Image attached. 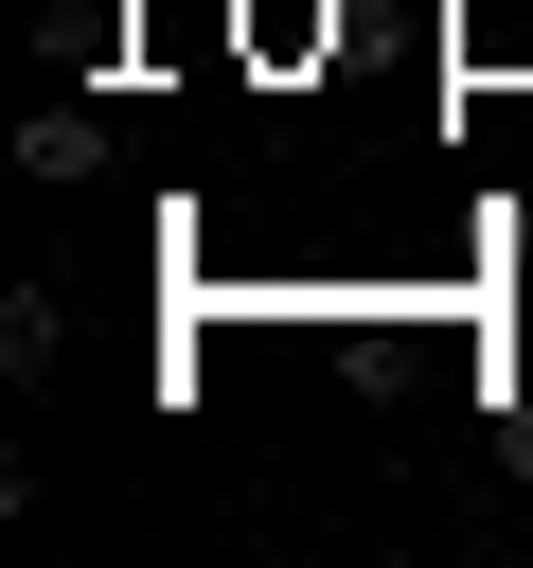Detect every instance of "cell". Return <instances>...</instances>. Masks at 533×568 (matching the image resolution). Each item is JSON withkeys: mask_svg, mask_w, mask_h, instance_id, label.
<instances>
[{"mask_svg": "<svg viewBox=\"0 0 533 568\" xmlns=\"http://www.w3.org/2000/svg\"><path fill=\"white\" fill-rule=\"evenodd\" d=\"M53 337H71V320H53V284H18V302H0V373H53Z\"/></svg>", "mask_w": 533, "mask_h": 568, "instance_id": "cell-2", "label": "cell"}, {"mask_svg": "<svg viewBox=\"0 0 533 568\" xmlns=\"http://www.w3.org/2000/svg\"><path fill=\"white\" fill-rule=\"evenodd\" d=\"M497 462H515V479H533V408H515V426H497Z\"/></svg>", "mask_w": 533, "mask_h": 568, "instance_id": "cell-3", "label": "cell"}, {"mask_svg": "<svg viewBox=\"0 0 533 568\" xmlns=\"http://www.w3.org/2000/svg\"><path fill=\"white\" fill-rule=\"evenodd\" d=\"M18 160H36V178H89V160H107V142H89V106H71V89H53V106H36V124H18Z\"/></svg>", "mask_w": 533, "mask_h": 568, "instance_id": "cell-1", "label": "cell"}]
</instances>
